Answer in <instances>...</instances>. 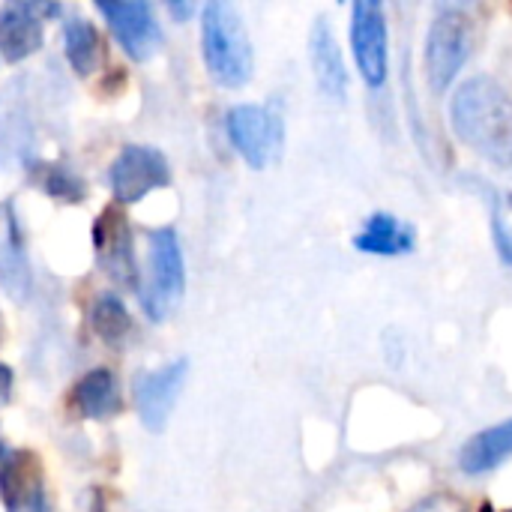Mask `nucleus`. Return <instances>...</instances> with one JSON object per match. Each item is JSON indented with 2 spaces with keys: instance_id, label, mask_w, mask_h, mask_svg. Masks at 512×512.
Masks as SVG:
<instances>
[{
  "instance_id": "13",
  "label": "nucleus",
  "mask_w": 512,
  "mask_h": 512,
  "mask_svg": "<svg viewBox=\"0 0 512 512\" xmlns=\"http://www.w3.org/2000/svg\"><path fill=\"white\" fill-rule=\"evenodd\" d=\"M39 12H54L42 9L33 3H9L0 12V54L6 60H24L42 45V21Z\"/></svg>"
},
{
  "instance_id": "20",
  "label": "nucleus",
  "mask_w": 512,
  "mask_h": 512,
  "mask_svg": "<svg viewBox=\"0 0 512 512\" xmlns=\"http://www.w3.org/2000/svg\"><path fill=\"white\" fill-rule=\"evenodd\" d=\"M408 512H468V504L456 495H432V498L414 504Z\"/></svg>"
},
{
  "instance_id": "2",
  "label": "nucleus",
  "mask_w": 512,
  "mask_h": 512,
  "mask_svg": "<svg viewBox=\"0 0 512 512\" xmlns=\"http://www.w3.org/2000/svg\"><path fill=\"white\" fill-rule=\"evenodd\" d=\"M201 42H204L207 69L222 87H243L252 78L255 69L252 42L240 12L231 3L219 0L204 6Z\"/></svg>"
},
{
  "instance_id": "4",
  "label": "nucleus",
  "mask_w": 512,
  "mask_h": 512,
  "mask_svg": "<svg viewBox=\"0 0 512 512\" xmlns=\"http://www.w3.org/2000/svg\"><path fill=\"white\" fill-rule=\"evenodd\" d=\"M186 291V267H183V252L177 246L174 231L162 228L150 234V249H147V285L141 294L144 312L153 321H165L174 315Z\"/></svg>"
},
{
  "instance_id": "8",
  "label": "nucleus",
  "mask_w": 512,
  "mask_h": 512,
  "mask_svg": "<svg viewBox=\"0 0 512 512\" xmlns=\"http://www.w3.org/2000/svg\"><path fill=\"white\" fill-rule=\"evenodd\" d=\"M99 12L105 15V21L111 24L117 42L123 45V51L132 60H150L159 45H162V33L159 24L153 18V9L147 3H99Z\"/></svg>"
},
{
  "instance_id": "14",
  "label": "nucleus",
  "mask_w": 512,
  "mask_h": 512,
  "mask_svg": "<svg viewBox=\"0 0 512 512\" xmlns=\"http://www.w3.org/2000/svg\"><path fill=\"white\" fill-rule=\"evenodd\" d=\"M354 246L366 255H381V258H399L414 252L417 234L408 222H402L393 213H372L363 228L354 237Z\"/></svg>"
},
{
  "instance_id": "23",
  "label": "nucleus",
  "mask_w": 512,
  "mask_h": 512,
  "mask_svg": "<svg viewBox=\"0 0 512 512\" xmlns=\"http://www.w3.org/2000/svg\"><path fill=\"white\" fill-rule=\"evenodd\" d=\"M168 9H171L177 18H186V15H192V12H195V6H177V3H171Z\"/></svg>"
},
{
  "instance_id": "9",
  "label": "nucleus",
  "mask_w": 512,
  "mask_h": 512,
  "mask_svg": "<svg viewBox=\"0 0 512 512\" xmlns=\"http://www.w3.org/2000/svg\"><path fill=\"white\" fill-rule=\"evenodd\" d=\"M189 375V363L177 360L171 366H162L156 372H144L135 378V405L150 432H162L183 384Z\"/></svg>"
},
{
  "instance_id": "21",
  "label": "nucleus",
  "mask_w": 512,
  "mask_h": 512,
  "mask_svg": "<svg viewBox=\"0 0 512 512\" xmlns=\"http://www.w3.org/2000/svg\"><path fill=\"white\" fill-rule=\"evenodd\" d=\"M492 237H495V249H498V255H501V261L512 267V234L507 231V225L501 222V216L495 213V219H492Z\"/></svg>"
},
{
  "instance_id": "22",
  "label": "nucleus",
  "mask_w": 512,
  "mask_h": 512,
  "mask_svg": "<svg viewBox=\"0 0 512 512\" xmlns=\"http://www.w3.org/2000/svg\"><path fill=\"white\" fill-rule=\"evenodd\" d=\"M9 393H12V372H9V366L0 363V408L9 402Z\"/></svg>"
},
{
  "instance_id": "12",
  "label": "nucleus",
  "mask_w": 512,
  "mask_h": 512,
  "mask_svg": "<svg viewBox=\"0 0 512 512\" xmlns=\"http://www.w3.org/2000/svg\"><path fill=\"white\" fill-rule=\"evenodd\" d=\"M0 492L6 512H45L42 468L33 453H15L0 474Z\"/></svg>"
},
{
  "instance_id": "16",
  "label": "nucleus",
  "mask_w": 512,
  "mask_h": 512,
  "mask_svg": "<svg viewBox=\"0 0 512 512\" xmlns=\"http://www.w3.org/2000/svg\"><path fill=\"white\" fill-rule=\"evenodd\" d=\"M72 405L81 417H90V420H105V417L117 414L120 411V390H117L114 375L108 369L87 372L75 384Z\"/></svg>"
},
{
  "instance_id": "10",
  "label": "nucleus",
  "mask_w": 512,
  "mask_h": 512,
  "mask_svg": "<svg viewBox=\"0 0 512 512\" xmlns=\"http://www.w3.org/2000/svg\"><path fill=\"white\" fill-rule=\"evenodd\" d=\"M93 246L105 273H111V279L123 285H135V276H138L135 252H132V234H129L123 213L105 210L99 216V222L93 225Z\"/></svg>"
},
{
  "instance_id": "3",
  "label": "nucleus",
  "mask_w": 512,
  "mask_h": 512,
  "mask_svg": "<svg viewBox=\"0 0 512 512\" xmlns=\"http://www.w3.org/2000/svg\"><path fill=\"white\" fill-rule=\"evenodd\" d=\"M474 48V21L462 6H441L426 36V78L444 93L468 63Z\"/></svg>"
},
{
  "instance_id": "1",
  "label": "nucleus",
  "mask_w": 512,
  "mask_h": 512,
  "mask_svg": "<svg viewBox=\"0 0 512 512\" xmlns=\"http://www.w3.org/2000/svg\"><path fill=\"white\" fill-rule=\"evenodd\" d=\"M450 123L459 141L486 162L512 168V96L501 81L468 78L450 102Z\"/></svg>"
},
{
  "instance_id": "18",
  "label": "nucleus",
  "mask_w": 512,
  "mask_h": 512,
  "mask_svg": "<svg viewBox=\"0 0 512 512\" xmlns=\"http://www.w3.org/2000/svg\"><path fill=\"white\" fill-rule=\"evenodd\" d=\"M132 327V318L126 312V306L114 297V294H102L96 303H93V330L102 342L108 345H120L126 339Z\"/></svg>"
},
{
  "instance_id": "5",
  "label": "nucleus",
  "mask_w": 512,
  "mask_h": 512,
  "mask_svg": "<svg viewBox=\"0 0 512 512\" xmlns=\"http://www.w3.org/2000/svg\"><path fill=\"white\" fill-rule=\"evenodd\" d=\"M351 48L363 81L378 90L390 75V45H387V18L378 0H357L351 9Z\"/></svg>"
},
{
  "instance_id": "7",
  "label": "nucleus",
  "mask_w": 512,
  "mask_h": 512,
  "mask_svg": "<svg viewBox=\"0 0 512 512\" xmlns=\"http://www.w3.org/2000/svg\"><path fill=\"white\" fill-rule=\"evenodd\" d=\"M168 180H171V174H168L165 156L144 144L123 147L111 165V189H114V198L123 204L141 201L153 189L168 186Z\"/></svg>"
},
{
  "instance_id": "19",
  "label": "nucleus",
  "mask_w": 512,
  "mask_h": 512,
  "mask_svg": "<svg viewBox=\"0 0 512 512\" xmlns=\"http://www.w3.org/2000/svg\"><path fill=\"white\" fill-rule=\"evenodd\" d=\"M45 189H48V195L66 198V201H81V198H84V183H81L72 171H66V168H60V165L48 168V174H45Z\"/></svg>"
},
{
  "instance_id": "17",
  "label": "nucleus",
  "mask_w": 512,
  "mask_h": 512,
  "mask_svg": "<svg viewBox=\"0 0 512 512\" xmlns=\"http://www.w3.org/2000/svg\"><path fill=\"white\" fill-rule=\"evenodd\" d=\"M63 42H66V60L72 63V69L78 75H90L96 60H99V33L90 21L84 18H72L63 30Z\"/></svg>"
},
{
  "instance_id": "24",
  "label": "nucleus",
  "mask_w": 512,
  "mask_h": 512,
  "mask_svg": "<svg viewBox=\"0 0 512 512\" xmlns=\"http://www.w3.org/2000/svg\"><path fill=\"white\" fill-rule=\"evenodd\" d=\"M507 512H512V510H507Z\"/></svg>"
},
{
  "instance_id": "15",
  "label": "nucleus",
  "mask_w": 512,
  "mask_h": 512,
  "mask_svg": "<svg viewBox=\"0 0 512 512\" xmlns=\"http://www.w3.org/2000/svg\"><path fill=\"white\" fill-rule=\"evenodd\" d=\"M512 456V417L489 426L483 432H477L474 438H468L459 450V468L468 477H483L489 471H495L501 462H507Z\"/></svg>"
},
{
  "instance_id": "11",
  "label": "nucleus",
  "mask_w": 512,
  "mask_h": 512,
  "mask_svg": "<svg viewBox=\"0 0 512 512\" xmlns=\"http://www.w3.org/2000/svg\"><path fill=\"white\" fill-rule=\"evenodd\" d=\"M309 57H312V69H315V81H318L321 93L336 99V102H342L345 93H348V69H345L342 48H339L336 33H333L327 18H318L312 24Z\"/></svg>"
},
{
  "instance_id": "6",
  "label": "nucleus",
  "mask_w": 512,
  "mask_h": 512,
  "mask_svg": "<svg viewBox=\"0 0 512 512\" xmlns=\"http://www.w3.org/2000/svg\"><path fill=\"white\" fill-rule=\"evenodd\" d=\"M228 138L252 168H267L282 147V117L264 105H237L228 114Z\"/></svg>"
}]
</instances>
